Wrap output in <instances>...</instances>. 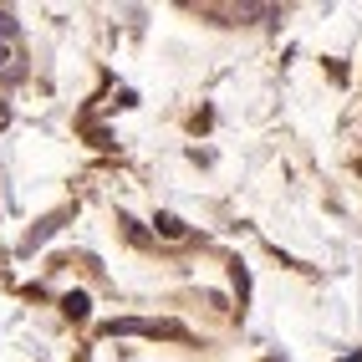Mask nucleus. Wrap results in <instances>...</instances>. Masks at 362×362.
<instances>
[{
  "label": "nucleus",
  "mask_w": 362,
  "mask_h": 362,
  "mask_svg": "<svg viewBox=\"0 0 362 362\" xmlns=\"http://www.w3.org/2000/svg\"><path fill=\"white\" fill-rule=\"evenodd\" d=\"M62 306H66V317H77V322L87 317V296H82V291H71V296H66Z\"/></svg>",
  "instance_id": "obj_2"
},
{
  "label": "nucleus",
  "mask_w": 362,
  "mask_h": 362,
  "mask_svg": "<svg viewBox=\"0 0 362 362\" xmlns=\"http://www.w3.org/2000/svg\"><path fill=\"white\" fill-rule=\"evenodd\" d=\"M158 235H168V240H179V235H184V225L174 220V214H158Z\"/></svg>",
  "instance_id": "obj_3"
},
{
  "label": "nucleus",
  "mask_w": 362,
  "mask_h": 362,
  "mask_svg": "<svg viewBox=\"0 0 362 362\" xmlns=\"http://www.w3.org/2000/svg\"><path fill=\"white\" fill-rule=\"evenodd\" d=\"M0 71H11V77H16V52H11V46H0Z\"/></svg>",
  "instance_id": "obj_4"
},
{
  "label": "nucleus",
  "mask_w": 362,
  "mask_h": 362,
  "mask_svg": "<svg viewBox=\"0 0 362 362\" xmlns=\"http://www.w3.org/2000/svg\"><path fill=\"white\" fill-rule=\"evenodd\" d=\"M0 117H6V103H0Z\"/></svg>",
  "instance_id": "obj_5"
},
{
  "label": "nucleus",
  "mask_w": 362,
  "mask_h": 362,
  "mask_svg": "<svg viewBox=\"0 0 362 362\" xmlns=\"http://www.w3.org/2000/svg\"><path fill=\"white\" fill-rule=\"evenodd\" d=\"M16 31H21V21H16L11 11H0V46H11V41H16Z\"/></svg>",
  "instance_id": "obj_1"
}]
</instances>
